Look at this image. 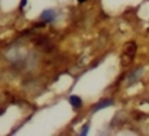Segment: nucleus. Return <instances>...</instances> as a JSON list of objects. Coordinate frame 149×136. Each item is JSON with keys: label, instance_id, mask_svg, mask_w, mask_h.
<instances>
[{"label": "nucleus", "instance_id": "nucleus-1", "mask_svg": "<svg viewBox=\"0 0 149 136\" xmlns=\"http://www.w3.org/2000/svg\"><path fill=\"white\" fill-rule=\"evenodd\" d=\"M41 17H42V21H43V22H52V21H55L56 13H55V10H52V9H46L42 12Z\"/></svg>", "mask_w": 149, "mask_h": 136}, {"label": "nucleus", "instance_id": "nucleus-3", "mask_svg": "<svg viewBox=\"0 0 149 136\" xmlns=\"http://www.w3.org/2000/svg\"><path fill=\"white\" fill-rule=\"evenodd\" d=\"M111 105H113V100H102L101 102L95 103V105L93 106V113H95V111H98V110H102V109H106Z\"/></svg>", "mask_w": 149, "mask_h": 136}, {"label": "nucleus", "instance_id": "nucleus-8", "mask_svg": "<svg viewBox=\"0 0 149 136\" xmlns=\"http://www.w3.org/2000/svg\"><path fill=\"white\" fill-rule=\"evenodd\" d=\"M79 3H84V1H86V0H77Z\"/></svg>", "mask_w": 149, "mask_h": 136}, {"label": "nucleus", "instance_id": "nucleus-6", "mask_svg": "<svg viewBox=\"0 0 149 136\" xmlns=\"http://www.w3.org/2000/svg\"><path fill=\"white\" fill-rule=\"evenodd\" d=\"M88 131H89V124H85V126L82 127V130H81V132H80V134L84 136V135L88 134Z\"/></svg>", "mask_w": 149, "mask_h": 136}, {"label": "nucleus", "instance_id": "nucleus-2", "mask_svg": "<svg viewBox=\"0 0 149 136\" xmlns=\"http://www.w3.org/2000/svg\"><path fill=\"white\" fill-rule=\"evenodd\" d=\"M136 43H134V42H128V43H126V46H124V52H126V55H128L130 58H134L135 54H136Z\"/></svg>", "mask_w": 149, "mask_h": 136}, {"label": "nucleus", "instance_id": "nucleus-9", "mask_svg": "<svg viewBox=\"0 0 149 136\" xmlns=\"http://www.w3.org/2000/svg\"><path fill=\"white\" fill-rule=\"evenodd\" d=\"M147 102H148V103H149V98H148V100H147Z\"/></svg>", "mask_w": 149, "mask_h": 136}, {"label": "nucleus", "instance_id": "nucleus-5", "mask_svg": "<svg viewBox=\"0 0 149 136\" xmlns=\"http://www.w3.org/2000/svg\"><path fill=\"white\" fill-rule=\"evenodd\" d=\"M141 73H143V69H140V71H139V73H137V75H136V72H135V73L132 75L131 77H130V84H131V82H134L136 79H139V76H140V75H141Z\"/></svg>", "mask_w": 149, "mask_h": 136}, {"label": "nucleus", "instance_id": "nucleus-4", "mask_svg": "<svg viewBox=\"0 0 149 136\" xmlns=\"http://www.w3.org/2000/svg\"><path fill=\"white\" fill-rule=\"evenodd\" d=\"M70 103L73 106V109H79V107H81V105H82L81 98L77 97V96H71L70 97Z\"/></svg>", "mask_w": 149, "mask_h": 136}, {"label": "nucleus", "instance_id": "nucleus-7", "mask_svg": "<svg viewBox=\"0 0 149 136\" xmlns=\"http://www.w3.org/2000/svg\"><path fill=\"white\" fill-rule=\"evenodd\" d=\"M26 3H28V0H22V1L20 3V9H22V8L25 7V5H26Z\"/></svg>", "mask_w": 149, "mask_h": 136}]
</instances>
